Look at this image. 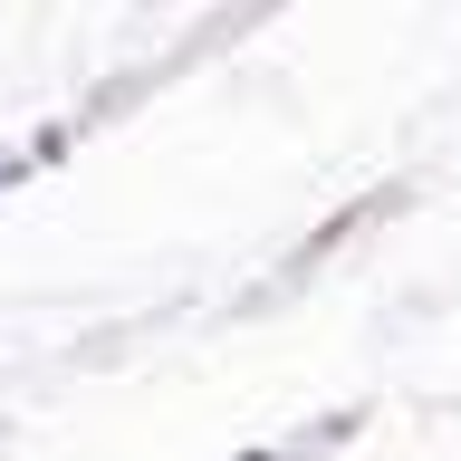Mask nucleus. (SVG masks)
Wrapping results in <instances>:
<instances>
[{
  "instance_id": "obj_1",
  "label": "nucleus",
  "mask_w": 461,
  "mask_h": 461,
  "mask_svg": "<svg viewBox=\"0 0 461 461\" xmlns=\"http://www.w3.org/2000/svg\"><path fill=\"white\" fill-rule=\"evenodd\" d=\"M10 173H20V164H0V183H10Z\"/></svg>"
}]
</instances>
